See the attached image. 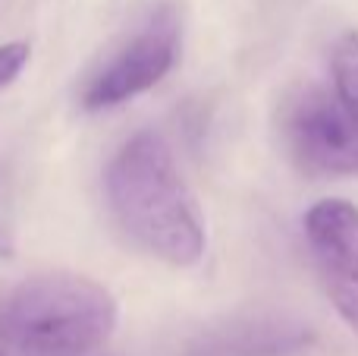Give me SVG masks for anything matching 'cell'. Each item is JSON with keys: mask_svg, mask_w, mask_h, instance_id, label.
Returning a JSON list of instances; mask_svg holds the SVG:
<instances>
[{"mask_svg": "<svg viewBox=\"0 0 358 356\" xmlns=\"http://www.w3.org/2000/svg\"><path fill=\"white\" fill-rule=\"evenodd\" d=\"M104 193L113 221L138 249L173 268H189L204 259L208 233L198 199L173 149L155 130L136 132L110 158Z\"/></svg>", "mask_w": 358, "mask_h": 356, "instance_id": "obj_1", "label": "cell"}, {"mask_svg": "<svg viewBox=\"0 0 358 356\" xmlns=\"http://www.w3.org/2000/svg\"><path fill=\"white\" fill-rule=\"evenodd\" d=\"M31 60V48L25 41H6L0 44V92L13 85L22 76V69Z\"/></svg>", "mask_w": 358, "mask_h": 356, "instance_id": "obj_7", "label": "cell"}, {"mask_svg": "<svg viewBox=\"0 0 358 356\" xmlns=\"http://www.w3.org/2000/svg\"><path fill=\"white\" fill-rule=\"evenodd\" d=\"M330 85L346 101L358 104V32H349L336 41L334 57H330Z\"/></svg>", "mask_w": 358, "mask_h": 356, "instance_id": "obj_6", "label": "cell"}, {"mask_svg": "<svg viewBox=\"0 0 358 356\" xmlns=\"http://www.w3.org/2000/svg\"><path fill=\"white\" fill-rule=\"evenodd\" d=\"M117 300L85 275L25 278L0 303V356H92L117 328Z\"/></svg>", "mask_w": 358, "mask_h": 356, "instance_id": "obj_2", "label": "cell"}, {"mask_svg": "<svg viewBox=\"0 0 358 356\" xmlns=\"http://www.w3.org/2000/svg\"><path fill=\"white\" fill-rule=\"evenodd\" d=\"M305 240L334 309L358 334V208L324 199L305 214Z\"/></svg>", "mask_w": 358, "mask_h": 356, "instance_id": "obj_5", "label": "cell"}, {"mask_svg": "<svg viewBox=\"0 0 358 356\" xmlns=\"http://www.w3.org/2000/svg\"><path fill=\"white\" fill-rule=\"evenodd\" d=\"M280 132L311 177H358V104L334 85H308L283 104Z\"/></svg>", "mask_w": 358, "mask_h": 356, "instance_id": "obj_3", "label": "cell"}, {"mask_svg": "<svg viewBox=\"0 0 358 356\" xmlns=\"http://www.w3.org/2000/svg\"><path fill=\"white\" fill-rule=\"evenodd\" d=\"M179 57V19L170 6L157 10L129 41H123L79 92L85 111H107L155 88Z\"/></svg>", "mask_w": 358, "mask_h": 356, "instance_id": "obj_4", "label": "cell"}]
</instances>
